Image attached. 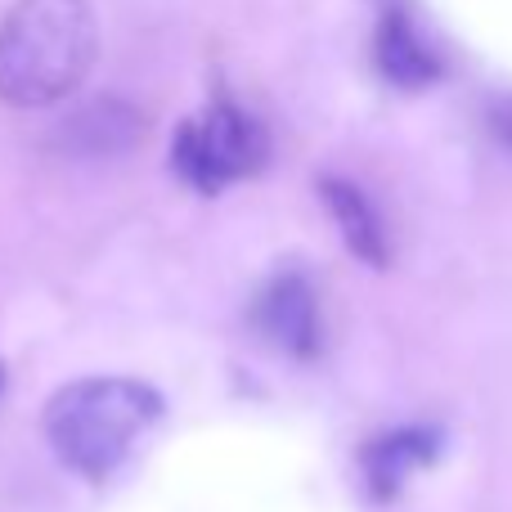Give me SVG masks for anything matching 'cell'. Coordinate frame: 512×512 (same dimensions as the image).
Listing matches in <instances>:
<instances>
[{
	"instance_id": "cell-1",
	"label": "cell",
	"mask_w": 512,
	"mask_h": 512,
	"mask_svg": "<svg viewBox=\"0 0 512 512\" xmlns=\"http://www.w3.org/2000/svg\"><path fill=\"white\" fill-rule=\"evenodd\" d=\"M99 54L95 9L86 0H14L0 18V99L9 108H50L77 95Z\"/></svg>"
},
{
	"instance_id": "cell-2",
	"label": "cell",
	"mask_w": 512,
	"mask_h": 512,
	"mask_svg": "<svg viewBox=\"0 0 512 512\" xmlns=\"http://www.w3.org/2000/svg\"><path fill=\"white\" fill-rule=\"evenodd\" d=\"M162 396L140 378H81L45 405V441L72 472L104 481L122 468L131 445L158 423Z\"/></svg>"
},
{
	"instance_id": "cell-3",
	"label": "cell",
	"mask_w": 512,
	"mask_h": 512,
	"mask_svg": "<svg viewBox=\"0 0 512 512\" xmlns=\"http://www.w3.org/2000/svg\"><path fill=\"white\" fill-rule=\"evenodd\" d=\"M270 158V135L248 108L234 99H212L198 117H189L171 140V167L198 194H221L256 176Z\"/></svg>"
},
{
	"instance_id": "cell-4",
	"label": "cell",
	"mask_w": 512,
	"mask_h": 512,
	"mask_svg": "<svg viewBox=\"0 0 512 512\" xmlns=\"http://www.w3.org/2000/svg\"><path fill=\"white\" fill-rule=\"evenodd\" d=\"M252 328L292 360H310L324 346L319 301L306 274H274L252 301Z\"/></svg>"
},
{
	"instance_id": "cell-5",
	"label": "cell",
	"mask_w": 512,
	"mask_h": 512,
	"mask_svg": "<svg viewBox=\"0 0 512 512\" xmlns=\"http://www.w3.org/2000/svg\"><path fill=\"white\" fill-rule=\"evenodd\" d=\"M149 131V117L122 95H99L90 104L72 108L63 117V126L54 131V144L68 158H86V162H104V158H122Z\"/></svg>"
},
{
	"instance_id": "cell-6",
	"label": "cell",
	"mask_w": 512,
	"mask_h": 512,
	"mask_svg": "<svg viewBox=\"0 0 512 512\" xmlns=\"http://www.w3.org/2000/svg\"><path fill=\"white\" fill-rule=\"evenodd\" d=\"M436 454H441V432L436 427H396V432L378 436L364 450V481H369L373 499H396L400 486L418 468H427Z\"/></svg>"
},
{
	"instance_id": "cell-7",
	"label": "cell",
	"mask_w": 512,
	"mask_h": 512,
	"mask_svg": "<svg viewBox=\"0 0 512 512\" xmlns=\"http://www.w3.org/2000/svg\"><path fill=\"white\" fill-rule=\"evenodd\" d=\"M373 59H378L382 77L396 81L405 90H418L427 81L441 77V59L432 54V45L418 36V27L405 14H387L378 27V41H373Z\"/></svg>"
},
{
	"instance_id": "cell-8",
	"label": "cell",
	"mask_w": 512,
	"mask_h": 512,
	"mask_svg": "<svg viewBox=\"0 0 512 512\" xmlns=\"http://www.w3.org/2000/svg\"><path fill=\"white\" fill-rule=\"evenodd\" d=\"M319 194H324L328 216L337 221L346 248L369 265H387V234H382V221H378V212H373L369 198H364L351 180H333V176L319 185Z\"/></svg>"
},
{
	"instance_id": "cell-9",
	"label": "cell",
	"mask_w": 512,
	"mask_h": 512,
	"mask_svg": "<svg viewBox=\"0 0 512 512\" xmlns=\"http://www.w3.org/2000/svg\"><path fill=\"white\" fill-rule=\"evenodd\" d=\"M0 391H5V369H0Z\"/></svg>"
}]
</instances>
